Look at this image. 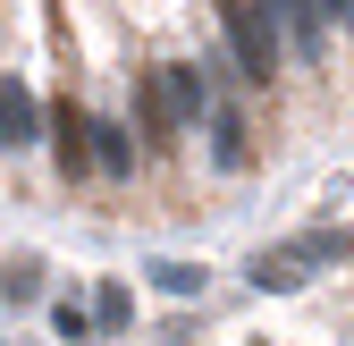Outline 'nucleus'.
Returning <instances> with one entry per match:
<instances>
[{"instance_id":"4","label":"nucleus","mask_w":354,"mask_h":346,"mask_svg":"<svg viewBox=\"0 0 354 346\" xmlns=\"http://www.w3.org/2000/svg\"><path fill=\"white\" fill-rule=\"evenodd\" d=\"M42 136V110H34V93L17 76H0V152H26Z\"/></svg>"},{"instance_id":"9","label":"nucleus","mask_w":354,"mask_h":346,"mask_svg":"<svg viewBox=\"0 0 354 346\" xmlns=\"http://www.w3.org/2000/svg\"><path fill=\"white\" fill-rule=\"evenodd\" d=\"M253 287H261V295H287V287H304L295 253H253Z\"/></svg>"},{"instance_id":"13","label":"nucleus","mask_w":354,"mask_h":346,"mask_svg":"<svg viewBox=\"0 0 354 346\" xmlns=\"http://www.w3.org/2000/svg\"><path fill=\"white\" fill-rule=\"evenodd\" d=\"M0 287H9V304H34V295H42V262H9Z\"/></svg>"},{"instance_id":"12","label":"nucleus","mask_w":354,"mask_h":346,"mask_svg":"<svg viewBox=\"0 0 354 346\" xmlns=\"http://www.w3.org/2000/svg\"><path fill=\"white\" fill-rule=\"evenodd\" d=\"M287 253H295V271H304V262H337V253H346V237H337V228H313V237H295Z\"/></svg>"},{"instance_id":"11","label":"nucleus","mask_w":354,"mask_h":346,"mask_svg":"<svg viewBox=\"0 0 354 346\" xmlns=\"http://www.w3.org/2000/svg\"><path fill=\"white\" fill-rule=\"evenodd\" d=\"M51 329H59L68 346H84V338H93V304H76V295H59V304H51Z\"/></svg>"},{"instance_id":"1","label":"nucleus","mask_w":354,"mask_h":346,"mask_svg":"<svg viewBox=\"0 0 354 346\" xmlns=\"http://www.w3.org/2000/svg\"><path fill=\"white\" fill-rule=\"evenodd\" d=\"M211 110V84H203V68H152L144 76V127H152V144H169L186 118H203Z\"/></svg>"},{"instance_id":"3","label":"nucleus","mask_w":354,"mask_h":346,"mask_svg":"<svg viewBox=\"0 0 354 346\" xmlns=\"http://www.w3.org/2000/svg\"><path fill=\"white\" fill-rule=\"evenodd\" d=\"M270 34L287 42V51L313 68L321 51H329V17H321V0H270Z\"/></svg>"},{"instance_id":"6","label":"nucleus","mask_w":354,"mask_h":346,"mask_svg":"<svg viewBox=\"0 0 354 346\" xmlns=\"http://www.w3.org/2000/svg\"><path fill=\"white\" fill-rule=\"evenodd\" d=\"M93 169H110V178L136 169V136H127L118 118H93Z\"/></svg>"},{"instance_id":"7","label":"nucleus","mask_w":354,"mask_h":346,"mask_svg":"<svg viewBox=\"0 0 354 346\" xmlns=\"http://www.w3.org/2000/svg\"><path fill=\"white\" fill-rule=\"evenodd\" d=\"M211 161L219 169H245V118L236 110H211Z\"/></svg>"},{"instance_id":"14","label":"nucleus","mask_w":354,"mask_h":346,"mask_svg":"<svg viewBox=\"0 0 354 346\" xmlns=\"http://www.w3.org/2000/svg\"><path fill=\"white\" fill-rule=\"evenodd\" d=\"M321 17H337V26H354V0H321Z\"/></svg>"},{"instance_id":"10","label":"nucleus","mask_w":354,"mask_h":346,"mask_svg":"<svg viewBox=\"0 0 354 346\" xmlns=\"http://www.w3.org/2000/svg\"><path fill=\"white\" fill-rule=\"evenodd\" d=\"M127 321H136V295H127V287H102V295H93V329H102V338H118Z\"/></svg>"},{"instance_id":"5","label":"nucleus","mask_w":354,"mask_h":346,"mask_svg":"<svg viewBox=\"0 0 354 346\" xmlns=\"http://www.w3.org/2000/svg\"><path fill=\"white\" fill-rule=\"evenodd\" d=\"M51 152H59V178H76V169H93V118L84 110H51Z\"/></svg>"},{"instance_id":"2","label":"nucleus","mask_w":354,"mask_h":346,"mask_svg":"<svg viewBox=\"0 0 354 346\" xmlns=\"http://www.w3.org/2000/svg\"><path fill=\"white\" fill-rule=\"evenodd\" d=\"M219 26H228V60L245 76H270L279 68V34H270V17H261L253 0H219Z\"/></svg>"},{"instance_id":"8","label":"nucleus","mask_w":354,"mask_h":346,"mask_svg":"<svg viewBox=\"0 0 354 346\" xmlns=\"http://www.w3.org/2000/svg\"><path fill=\"white\" fill-rule=\"evenodd\" d=\"M152 287L177 295V304H194V295H203V262H177V253H169V262H152Z\"/></svg>"}]
</instances>
